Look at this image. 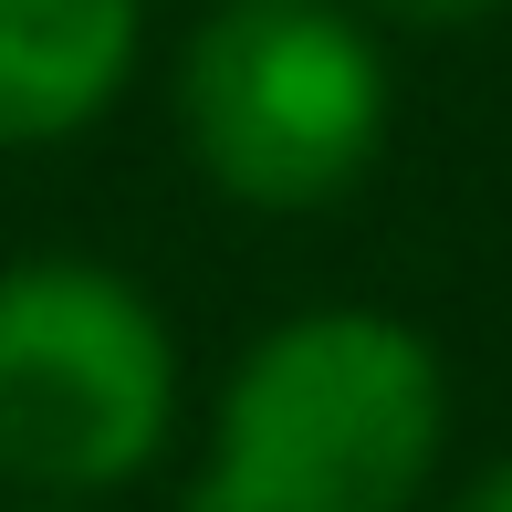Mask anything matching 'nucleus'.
I'll return each mask as SVG.
<instances>
[{
	"instance_id": "3",
	"label": "nucleus",
	"mask_w": 512,
	"mask_h": 512,
	"mask_svg": "<svg viewBox=\"0 0 512 512\" xmlns=\"http://www.w3.org/2000/svg\"><path fill=\"white\" fill-rule=\"evenodd\" d=\"M189 147L241 209H324L377 168L387 63L324 0H230L189 42Z\"/></svg>"
},
{
	"instance_id": "1",
	"label": "nucleus",
	"mask_w": 512,
	"mask_h": 512,
	"mask_svg": "<svg viewBox=\"0 0 512 512\" xmlns=\"http://www.w3.org/2000/svg\"><path fill=\"white\" fill-rule=\"evenodd\" d=\"M450 439L429 335L398 314H293L241 356L189 512H408Z\"/></svg>"
},
{
	"instance_id": "7",
	"label": "nucleus",
	"mask_w": 512,
	"mask_h": 512,
	"mask_svg": "<svg viewBox=\"0 0 512 512\" xmlns=\"http://www.w3.org/2000/svg\"><path fill=\"white\" fill-rule=\"evenodd\" d=\"M42 512H63V502H42Z\"/></svg>"
},
{
	"instance_id": "5",
	"label": "nucleus",
	"mask_w": 512,
	"mask_h": 512,
	"mask_svg": "<svg viewBox=\"0 0 512 512\" xmlns=\"http://www.w3.org/2000/svg\"><path fill=\"white\" fill-rule=\"evenodd\" d=\"M366 11H387V21H418V32H450V21H481L492 0H366Z\"/></svg>"
},
{
	"instance_id": "4",
	"label": "nucleus",
	"mask_w": 512,
	"mask_h": 512,
	"mask_svg": "<svg viewBox=\"0 0 512 512\" xmlns=\"http://www.w3.org/2000/svg\"><path fill=\"white\" fill-rule=\"evenodd\" d=\"M147 0H0V147L95 126L136 63Z\"/></svg>"
},
{
	"instance_id": "6",
	"label": "nucleus",
	"mask_w": 512,
	"mask_h": 512,
	"mask_svg": "<svg viewBox=\"0 0 512 512\" xmlns=\"http://www.w3.org/2000/svg\"><path fill=\"white\" fill-rule=\"evenodd\" d=\"M471 512H512V460H502V471H492V481L471 492Z\"/></svg>"
},
{
	"instance_id": "2",
	"label": "nucleus",
	"mask_w": 512,
	"mask_h": 512,
	"mask_svg": "<svg viewBox=\"0 0 512 512\" xmlns=\"http://www.w3.org/2000/svg\"><path fill=\"white\" fill-rule=\"evenodd\" d=\"M178 408V345L105 262L0 272V481L42 502L115 492L157 460Z\"/></svg>"
}]
</instances>
